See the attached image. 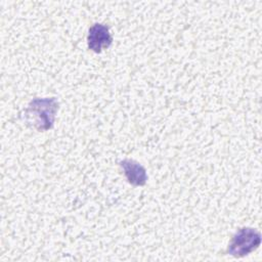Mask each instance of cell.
I'll list each match as a JSON object with an SVG mask.
<instances>
[{
    "label": "cell",
    "mask_w": 262,
    "mask_h": 262,
    "mask_svg": "<svg viewBox=\"0 0 262 262\" xmlns=\"http://www.w3.org/2000/svg\"><path fill=\"white\" fill-rule=\"evenodd\" d=\"M57 110L56 98H35L25 110V119L27 124H32L38 131L49 130L53 126Z\"/></svg>",
    "instance_id": "1"
},
{
    "label": "cell",
    "mask_w": 262,
    "mask_h": 262,
    "mask_svg": "<svg viewBox=\"0 0 262 262\" xmlns=\"http://www.w3.org/2000/svg\"><path fill=\"white\" fill-rule=\"evenodd\" d=\"M261 244V234L254 228L243 227L232 236L227 253L235 258H241L255 251Z\"/></svg>",
    "instance_id": "2"
},
{
    "label": "cell",
    "mask_w": 262,
    "mask_h": 262,
    "mask_svg": "<svg viewBox=\"0 0 262 262\" xmlns=\"http://www.w3.org/2000/svg\"><path fill=\"white\" fill-rule=\"evenodd\" d=\"M120 166L124 171V174L128 182L134 186H142L146 183L147 175L143 166L139 163L125 159L120 162Z\"/></svg>",
    "instance_id": "4"
},
{
    "label": "cell",
    "mask_w": 262,
    "mask_h": 262,
    "mask_svg": "<svg viewBox=\"0 0 262 262\" xmlns=\"http://www.w3.org/2000/svg\"><path fill=\"white\" fill-rule=\"evenodd\" d=\"M113 42V37L107 26L102 24H94L90 27L87 35V45L90 50L100 53L108 48Z\"/></svg>",
    "instance_id": "3"
}]
</instances>
